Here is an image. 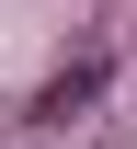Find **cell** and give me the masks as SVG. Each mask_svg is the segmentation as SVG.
I'll return each mask as SVG.
<instances>
[{
    "instance_id": "cell-1",
    "label": "cell",
    "mask_w": 137,
    "mask_h": 149,
    "mask_svg": "<svg viewBox=\"0 0 137 149\" xmlns=\"http://www.w3.org/2000/svg\"><path fill=\"white\" fill-rule=\"evenodd\" d=\"M92 92H103V57H80V69H57V80H46V115H80Z\"/></svg>"
}]
</instances>
